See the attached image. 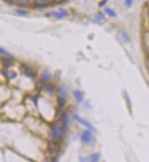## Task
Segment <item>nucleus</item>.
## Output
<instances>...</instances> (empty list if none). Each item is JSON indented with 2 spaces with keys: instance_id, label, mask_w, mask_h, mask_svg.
<instances>
[{
  "instance_id": "nucleus-1",
  "label": "nucleus",
  "mask_w": 149,
  "mask_h": 162,
  "mask_svg": "<svg viewBox=\"0 0 149 162\" xmlns=\"http://www.w3.org/2000/svg\"><path fill=\"white\" fill-rule=\"evenodd\" d=\"M66 127H67V125L64 122H62V123L59 122L56 125H54L50 129L51 140L57 142L61 140L64 136L65 132H66Z\"/></svg>"
},
{
  "instance_id": "nucleus-2",
  "label": "nucleus",
  "mask_w": 149,
  "mask_h": 162,
  "mask_svg": "<svg viewBox=\"0 0 149 162\" xmlns=\"http://www.w3.org/2000/svg\"><path fill=\"white\" fill-rule=\"evenodd\" d=\"M49 153L51 155V157L53 159H55L59 153H60V147L58 145L57 141H54V140H51L49 143Z\"/></svg>"
},
{
  "instance_id": "nucleus-3",
  "label": "nucleus",
  "mask_w": 149,
  "mask_h": 162,
  "mask_svg": "<svg viewBox=\"0 0 149 162\" xmlns=\"http://www.w3.org/2000/svg\"><path fill=\"white\" fill-rule=\"evenodd\" d=\"M82 141L83 142V143H85V144H90V143H92V142L93 141V136H92V131L90 130V129H88V130H85L83 133V135H82Z\"/></svg>"
},
{
  "instance_id": "nucleus-4",
  "label": "nucleus",
  "mask_w": 149,
  "mask_h": 162,
  "mask_svg": "<svg viewBox=\"0 0 149 162\" xmlns=\"http://www.w3.org/2000/svg\"><path fill=\"white\" fill-rule=\"evenodd\" d=\"M49 16H54L55 18L59 19V20H62V19H64L68 16V12L65 10V9H61L60 11H51L49 13Z\"/></svg>"
},
{
  "instance_id": "nucleus-5",
  "label": "nucleus",
  "mask_w": 149,
  "mask_h": 162,
  "mask_svg": "<svg viewBox=\"0 0 149 162\" xmlns=\"http://www.w3.org/2000/svg\"><path fill=\"white\" fill-rule=\"evenodd\" d=\"M74 117H75V119H76L77 121L79 122L80 124H82V125H85V126H87V127H88L89 129H91V130L92 129L93 131H95V128H94V127H93V126H92V125H91V124H90L89 122H87L86 120H84V119H83V118H82L81 116H77V115H76V116H75Z\"/></svg>"
},
{
  "instance_id": "nucleus-6",
  "label": "nucleus",
  "mask_w": 149,
  "mask_h": 162,
  "mask_svg": "<svg viewBox=\"0 0 149 162\" xmlns=\"http://www.w3.org/2000/svg\"><path fill=\"white\" fill-rule=\"evenodd\" d=\"M93 22L96 23V24H104L105 22V17L103 13H98L96 14V16L94 17V20H93Z\"/></svg>"
},
{
  "instance_id": "nucleus-7",
  "label": "nucleus",
  "mask_w": 149,
  "mask_h": 162,
  "mask_svg": "<svg viewBox=\"0 0 149 162\" xmlns=\"http://www.w3.org/2000/svg\"><path fill=\"white\" fill-rule=\"evenodd\" d=\"M22 68L24 69V70H23V72H24L28 77L32 78V79L35 78V73L33 72V71H32L29 67H28V66H26V65H23Z\"/></svg>"
},
{
  "instance_id": "nucleus-8",
  "label": "nucleus",
  "mask_w": 149,
  "mask_h": 162,
  "mask_svg": "<svg viewBox=\"0 0 149 162\" xmlns=\"http://www.w3.org/2000/svg\"><path fill=\"white\" fill-rule=\"evenodd\" d=\"M4 74L6 75V77L8 79V80H13L15 78H17V73L15 72H9L7 70H5V72Z\"/></svg>"
},
{
  "instance_id": "nucleus-9",
  "label": "nucleus",
  "mask_w": 149,
  "mask_h": 162,
  "mask_svg": "<svg viewBox=\"0 0 149 162\" xmlns=\"http://www.w3.org/2000/svg\"><path fill=\"white\" fill-rule=\"evenodd\" d=\"M73 94H74V97H75V99L77 100L78 103H82V102H83V94L82 92H80V91H75V92L73 93Z\"/></svg>"
},
{
  "instance_id": "nucleus-10",
  "label": "nucleus",
  "mask_w": 149,
  "mask_h": 162,
  "mask_svg": "<svg viewBox=\"0 0 149 162\" xmlns=\"http://www.w3.org/2000/svg\"><path fill=\"white\" fill-rule=\"evenodd\" d=\"M51 1H53V0H34V3H35V5L36 6H46V5H48V4H49Z\"/></svg>"
},
{
  "instance_id": "nucleus-11",
  "label": "nucleus",
  "mask_w": 149,
  "mask_h": 162,
  "mask_svg": "<svg viewBox=\"0 0 149 162\" xmlns=\"http://www.w3.org/2000/svg\"><path fill=\"white\" fill-rule=\"evenodd\" d=\"M104 11H105V13H106L108 16H110V17H112V18H116V12H115L114 10H113L112 8H110V7H105V8H104Z\"/></svg>"
},
{
  "instance_id": "nucleus-12",
  "label": "nucleus",
  "mask_w": 149,
  "mask_h": 162,
  "mask_svg": "<svg viewBox=\"0 0 149 162\" xmlns=\"http://www.w3.org/2000/svg\"><path fill=\"white\" fill-rule=\"evenodd\" d=\"M120 38H121L122 41H124V42H126V43H128V42H130V41H131L130 38H129V36H128L125 31H122L120 33Z\"/></svg>"
},
{
  "instance_id": "nucleus-13",
  "label": "nucleus",
  "mask_w": 149,
  "mask_h": 162,
  "mask_svg": "<svg viewBox=\"0 0 149 162\" xmlns=\"http://www.w3.org/2000/svg\"><path fill=\"white\" fill-rule=\"evenodd\" d=\"M50 80V75L49 72H44L41 73V81H49Z\"/></svg>"
},
{
  "instance_id": "nucleus-14",
  "label": "nucleus",
  "mask_w": 149,
  "mask_h": 162,
  "mask_svg": "<svg viewBox=\"0 0 149 162\" xmlns=\"http://www.w3.org/2000/svg\"><path fill=\"white\" fill-rule=\"evenodd\" d=\"M11 60H12V58H3L2 59V62L4 63V66L6 68L9 67L11 65Z\"/></svg>"
},
{
  "instance_id": "nucleus-15",
  "label": "nucleus",
  "mask_w": 149,
  "mask_h": 162,
  "mask_svg": "<svg viewBox=\"0 0 149 162\" xmlns=\"http://www.w3.org/2000/svg\"><path fill=\"white\" fill-rule=\"evenodd\" d=\"M58 103H59V106L62 108V107H63L64 105L66 104V100H65V98H64L63 96H60L59 98H58Z\"/></svg>"
},
{
  "instance_id": "nucleus-16",
  "label": "nucleus",
  "mask_w": 149,
  "mask_h": 162,
  "mask_svg": "<svg viewBox=\"0 0 149 162\" xmlns=\"http://www.w3.org/2000/svg\"><path fill=\"white\" fill-rule=\"evenodd\" d=\"M90 159H91V161H93V162L99 161V160H100V154H99V153H95V154L92 155Z\"/></svg>"
},
{
  "instance_id": "nucleus-17",
  "label": "nucleus",
  "mask_w": 149,
  "mask_h": 162,
  "mask_svg": "<svg viewBox=\"0 0 149 162\" xmlns=\"http://www.w3.org/2000/svg\"><path fill=\"white\" fill-rule=\"evenodd\" d=\"M15 12L18 14V15H19V16H27L28 14V12L27 11V10H24V9H15Z\"/></svg>"
},
{
  "instance_id": "nucleus-18",
  "label": "nucleus",
  "mask_w": 149,
  "mask_h": 162,
  "mask_svg": "<svg viewBox=\"0 0 149 162\" xmlns=\"http://www.w3.org/2000/svg\"><path fill=\"white\" fill-rule=\"evenodd\" d=\"M19 4H20V5H24V6H28V5H30L31 4V2H32V0H16Z\"/></svg>"
},
{
  "instance_id": "nucleus-19",
  "label": "nucleus",
  "mask_w": 149,
  "mask_h": 162,
  "mask_svg": "<svg viewBox=\"0 0 149 162\" xmlns=\"http://www.w3.org/2000/svg\"><path fill=\"white\" fill-rule=\"evenodd\" d=\"M44 89H45L46 92H48V93H49V94H53V92H54V88H53V86H51V85H46Z\"/></svg>"
},
{
  "instance_id": "nucleus-20",
  "label": "nucleus",
  "mask_w": 149,
  "mask_h": 162,
  "mask_svg": "<svg viewBox=\"0 0 149 162\" xmlns=\"http://www.w3.org/2000/svg\"><path fill=\"white\" fill-rule=\"evenodd\" d=\"M133 2H134V0H126V6L127 7H130L133 5Z\"/></svg>"
},
{
  "instance_id": "nucleus-21",
  "label": "nucleus",
  "mask_w": 149,
  "mask_h": 162,
  "mask_svg": "<svg viewBox=\"0 0 149 162\" xmlns=\"http://www.w3.org/2000/svg\"><path fill=\"white\" fill-rule=\"evenodd\" d=\"M0 53H1V54H4V55H6V56H9V54L7 53V51L5 50L2 49V48H0Z\"/></svg>"
},
{
  "instance_id": "nucleus-22",
  "label": "nucleus",
  "mask_w": 149,
  "mask_h": 162,
  "mask_svg": "<svg viewBox=\"0 0 149 162\" xmlns=\"http://www.w3.org/2000/svg\"><path fill=\"white\" fill-rule=\"evenodd\" d=\"M9 1H14V0H9Z\"/></svg>"
}]
</instances>
